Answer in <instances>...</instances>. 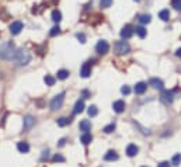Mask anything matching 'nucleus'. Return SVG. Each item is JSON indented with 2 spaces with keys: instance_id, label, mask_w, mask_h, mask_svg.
Returning <instances> with one entry per match:
<instances>
[{
  "instance_id": "dca6fc26",
  "label": "nucleus",
  "mask_w": 181,
  "mask_h": 167,
  "mask_svg": "<svg viewBox=\"0 0 181 167\" xmlns=\"http://www.w3.org/2000/svg\"><path fill=\"white\" fill-rule=\"evenodd\" d=\"M80 131H83V132H89L91 129V122L89 120H83V121H80Z\"/></svg>"
},
{
  "instance_id": "f03ea898",
  "label": "nucleus",
  "mask_w": 181,
  "mask_h": 167,
  "mask_svg": "<svg viewBox=\"0 0 181 167\" xmlns=\"http://www.w3.org/2000/svg\"><path fill=\"white\" fill-rule=\"evenodd\" d=\"M13 61L16 62V65L17 66H26V65H28L30 61H31V55H30V52L27 51V49L20 48V49L16 51Z\"/></svg>"
},
{
  "instance_id": "4c0bfd02",
  "label": "nucleus",
  "mask_w": 181,
  "mask_h": 167,
  "mask_svg": "<svg viewBox=\"0 0 181 167\" xmlns=\"http://www.w3.org/2000/svg\"><path fill=\"white\" fill-rule=\"evenodd\" d=\"M48 155H49V150H45V152H44V155H42V160L45 159V157H48Z\"/></svg>"
},
{
  "instance_id": "bb28decb",
  "label": "nucleus",
  "mask_w": 181,
  "mask_h": 167,
  "mask_svg": "<svg viewBox=\"0 0 181 167\" xmlns=\"http://www.w3.org/2000/svg\"><path fill=\"white\" fill-rule=\"evenodd\" d=\"M87 114H89V117H96L98 114V110L96 106H90L89 107V110H87Z\"/></svg>"
},
{
  "instance_id": "ddd939ff",
  "label": "nucleus",
  "mask_w": 181,
  "mask_h": 167,
  "mask_svg": "<svg viewBox=\"0 0 181 167\" xmlns=\"http://www.w3.org/2000/svg\"><path fill=\"white\" fill-rule=\"evenodd\" d=\"M138 152H139V148H138L136 145H134V143L128 145V148H127V155H128L129 157L136 156V155H138Z\"/></svg>"
},
{
  "instance_id": "393cba45",
  "label": "nucleus",
  "mask_w": 181,
  "mask_h": 167,
  "mask_svg": "<svg viewBox=\"0 0 181 167\" xmlns=\"http://www.w3.org/2000/svg\"><path fill=\"white\" fill-rule=\"evenodd\" d=\"M52 20H54L55 23H59L62 20V13L59 10H54L52 11Z\"/></svg>"
},
{
  "instance_id": "c85d7f7f",
  "label": "nucleus",
  "mask_w": 181,
  "mask_h": 167,
  "mask_svg": "<svg viewBox=\"0 0 181 167\" xmlns=\"http://www.w3.org/2000/svg\"><path fill=\"white\" fill-rule=\"evenodd\" d=\"M111 4H112V0H100V6H101L103 9L111 7Z\"/></svg>"
},
{
  "instance_id": "5701e85b",
  "label": "nucleus",
  "mask_w": 181,
  "mask_h": 167,
  "mask_svg": "<svg viewBox=\"0 0 181 167\" xmlns=\"http://www.w3.org/2000/svg\"><path fill=\"white\" fill-rule=\"evenodd\" d=\"M44 82H45L47 86H54L55 82H56V79H55L54 76H51V75H47V76L44 77Z\"/></svg>"
},
{
  "instance_id": "2f4dec72",
  "label": "nucleus",
  "mask_w": 181,
  "mask_h": 167,
  "mask_svg": "<svg viewBox=\"0 0 181 167\" xmlns=\"http://www.w3.org/2000/svg\"><path fill=\"white\" fill-rule=\"evenodd\" d=\"M171 6L176 10H181V0H171Z\"/></svg>"
},
{
  "instance_id": "f257e3e1",
  "label": "nucleus",
  "mask_w": 181,
  "mask_h": 167,
  "mask_svg": "<svg viewBox=\"0 0 181 167\" xmlns=\"http://www.w3.org/2000/svg\"><path fill=\"white\" fill-rule=\"evenodd\" d=\"M16 45L13 41H6L0 45V59L3 61H13L16 54Z\"/></svg>"
},
{
  "instance_id": "a878e982",
  "label": "nucleus",
  "mask_w": 181,
  "mask_h": 167,
  "mask_svg": "<svg viewBox=\"0 0 181 167\" xmlns=\"http://www.w3.org/2000/svg\"><path fill=\"white\" fill-rule=\"evenodd\" d=\"M139 21H141L142 24H149V23L152 21V17H150V14H142L141 17H139Z\"/></svg>"
},
{
  "instance_id": "b1692460",
  "label": "nucleus",
  "mask_w": 181,
  "mask_h": 167,
  "mask_svg": "<svg viewBox=\"0 0 181 167\" xmlns=\"http://www.w3.org/2000/svg\"><path fill=\"white\" fill-rule=\"evenodd\" d=\"M56 75H58V79L59 80H65V79H68V77H69V72H68V70H65V69H61L58 73H56Z\"/></svg>"
},
{
  "instance_id": "473e14b6",
  "label": "nucleus",
  "mask_w": 181,
  "mask_h": 167,
  "mask_svg": "<svg viewBox=\"0 0 181 167\" xmlns=\"http://www.w3.org/2000/svg\"><path fill=\"white\" fill-rule=\"evenodd\" d=\"M76 38L79 40L80 44H84V42H86V35H84V34H82V33L76 34Z\"/></svg>"
},
{
  "instance_id": "412c9836",
  "label": "nucleus",
  "mask_w": 181,
  "mask_h": 167,
  "mask_svg": "<svg viewBox=\"0 0 181 167\" xmlns=\"http://www.w3.org/2000/svg\"><path fill=\"white\" fill-rule=\"evenodd\" d=\"M70 122H72V118H66V117H62V118H59V120L56 121V124H58L59 127H66V125H69Z\"/></svg>"
},
{
  "instance_id": "423d86ee",
  "label": "nucleus",
  "mask_w": 181,
  "mask_h": 167,
  "mask_svg": "<svg viewBox=\"0 0 181 167\" xmlns=\"http://www.w3.org/2000/svg\"><path fill=\"white\" fill-rule=\"evenodd\" d=\"M96 49H97L98 54L105 55L107 52L110 51V45H108V42H107V41L101 40V41H98V42H97V45H96Z\"/></svg>"
},
{
  "instance_id": "2eb2a0df",
  "label": "nucleus",
  "mask_w": 181,
  "mask_h": 167,
  "mask_svg": "<svg viewBox=\"0 0 181 167\" xmlns=\"http://www.w3.org/2000/svg\"><path fill=\"white\" fill-rule=\"evenodd\" d=\"M118 159V153L115 152V150H108V152L104 155V160H107V162H114V160Z\"/></svg>"
},
{
  "instance_id": "a211bd4d",
  "label": "nucleus",
  "mask_w": 181,
  "mask_h": 167,
  "mask_svg": "<svg viewBox=\"0 0 181 167\" xmlns=\"http://www.w3.org/2000/svg\"><path fill=\"white\" fill-rule=\"evenodd\" d=\"M84 110V101L83 100H79V101L75 104V108H73V114H80L83 113Z\"/></svg>"
},
{
  "instance_id": "39448f33",
  "label": "nucleus",
  "mask_w": 181,
  "mask_h": 167,
  "mask_svg": "<svg viewBox=\"0 0 181 167\" xmlns=\"http://www.w3.org/2000/svg\"><path fill=\"white\" fill-rule=\"evenodd\" d=\"M160 101L166 104V106H170L171 103L174 101V91L171 90H163L162 94H160Z\"/></svg>"
},
{
  "instance_id": "0eeeda50",
  "label": "nucleus",
  "mask_w": 181,
  "mask_h": 167,
  "mask_svg": "<svg viewBox=\"0 0 181 167\" xmlns=\"http://www.w3.org/2000/svg\"><path fill=\"white\" fill-rule=\"evenodd\" d=\"M23 23L21 21H13L11 23V26H10V33L13 34V35H17V34L21 33V30H23Z\"/></svg>"
},
{
  "instance_id": "72a5a7b5",
  "label": "nucleus",
  "mask_w": 181,
  "mask_h": 167,
  "mask_svg": "<svg viewBox=\"0 0 181 167\" xmlns=\"http://www.w3.org/2000/svg\"><path fill=\"white\" fill-rule=\"evenodd\" d=\"M121 93H122V94H125V96H128L131 93V89L128 87V86H122V87H121Z\"/></svg>"
},
{
  "instance_id": "9b49d317",
  "label": "nucleus",
  "mask_w": 181,
  "mask_h": 167,
  "mask_svg": "<svg viewBox=\"0 0 181 167\" xmlns=\"http://www.w3.org/2000/svg\"><path fill=\"white\" fill-rule=\"evenodd\" d=\"M91 75V69H90V63H84L82 66V69H80V76L83 77V79H87V77Z\"/></svg>"
},
{
  "instance_id": "f3484780",
  "label": "nucleus",
  "mask_w": 181,
  "mask_h": 167,
  "mask_svg": "<svg viewBox=\"0 0 181 167\" xmlns=\"http://www.w3.org/2000/svg\"><path fill=\"white\" fill-rule=\"evenodd\" d=\"M17 149H18V152H21V153H28L30 152V145L27 143V142L21 141V142H18L17 143Z\"/></svg>"
},
{
  "instance_id": "c756f323",
  "label": "nucleus",
  "mask_w": 181,
  "mask_h": 167,
  "mask_svg": "<svg viewBox=\"0 0 181 167\" xmlns=\"http://www.w3.org/2000/svg\"><path fill=\"white\" fill-rule=\"evenodd\" d=\"M58 34H61V28H59V26H55L54 28H51V31H49V35L51 37H56Z\"/></svg>"
},
{
  "instance_id": "a19ab883",
  "label": "nucleus",
  "mask_w": 181,
  "mask_h": 167,
  "mask_svg": "<svg viewBox=\"0 0 181 167\" xmlns=\"http://www.w3.org/2000/svg\"><path fill=\"white\" fill-rule=\"evenodd\" d=\"M136 2H139V0H136Z\"/></svg>"
},
{
  "instance_id": "6e6552de",
  "label": "nucleus",
  "mask_w": 181,
  "mask_h": 167,
  "mask_svg": "<svg viewBox=\"0 0 181 167\" xmlns=\"http://www.w3.org/2000/svg\"><path fill=\"white\" fill-rule=\"evenodd\" d=\"M135 33V28L132 26H125L122 30H121V37H122L124 40H128L132 37V34Z\"/></svg>"
},
{
  "instance_id": "aec40b11",
  "label": "nucleus",
  "mask_w": 181,
  "mask_h": 167,
  "mask_svg": "<svg viewBox=\"0 0 181 167\" xmlns=\"http://www.w3.org/2000/svg\"><path fill=\"white\" fill-rule=\"evenodd\" d=\"M159 18H162L163 21H169V20H170V11L167 10V9L159 11Z\"/></svg>"
},
{
  "instance_id": "f8f14e48",
  "label": "nucleus",
  "mask_w": 181,
  "mask_h": 167,
  "mask_svg": "<svg viewBox=\"0 0 181 167\" xmlns=\"http://www.w3.org/2000/svg\"><path fill=\"white\" fill-rule=\"evenodd\" d=\"M112 108H114V111L118 114L124 113V110H125V103L122 101V100H118V101H115L114 104H112Z\"/></svg>"
},
{
  "instance_id": "ea45409f",
  "label": "nucleus",
  "mask_w": 181,
  "mask_h": 167,
  "mask_svg": "<svg viewBox=\"0 0 181 167\" xmlns=\"http://www.w3.org/2000/svg\"><path fill=\"white\" fill-rule=\"evenodd\" d=\"M52 2H58V0H52Z\"/></svg>"
},
{
  "instance_id": "58836bf2",
  "label": "nucleus",
  "mask_w": 181,
  "mask_h": 167,
  "mask_svg": "<svg viewBox=\"0 0 181 167\" xmlns=\"http://www.w3.org/2000/svg\"><path fill=\"white\" fill-rule=\"evenodd\" d=\"M176 55H177L178 58H181V48H178V49H177V52H176Z\"/></svg>"
},
{
  "instance_id": "7ed1b4c3",
  "label": "nucleus",
  "mask_w": 181,
  "mask_h": 167,
  "mask_svg": "<svg viewBox=\"0 0 181 167\" xmlns=\"http://www.w3.org/2000/svg\"><path fill=\"white\" fill-rule=\"evenodd\" d=\"M114 51L117 55H125L131 51V47L127 41H118L114 44Z\"/></svg>"
},
{
  "instance_id": "6ab92c4d",
  "label": "nucleus",
  "mask_w": 181,
  "mask_h": 167,
  "mask_svg": "<svg viewBox=\"0 0 181 167\" xmlns=\"http://www.w3.org/2000/svg\"><path fill=\"white\" fill-rule=\"evenodd\" d=\"M80 141H82V143L83 145H89L91 141H93V136H91L89 132H84L83 135H82V138H80Z\"/></svg>"
},
{
  "instance_id": "e433bc0d",
  "label": "nucleus",
  "mask_w": 181,
  "mask_h": 167,
  "mask_svg": "<svg viewBox=\"0 0 181 167\" xmlns=\"http://www.w3.org/2000/svg\"><path fill=\"white\" fill-rule=\"evenodd\" d=\"M65 143H66V139L63 138V139H61V141H59L58 146H59V148H62V146H65Z\"/></svg>"
},
{
  "instance_id": "cd10ccee",
  "label": "nucleus",
  "mask_w": 181,
  "mask_h": 167,
  "mask_svg": "<svg viewBox=\"0 0 181 167\" xmlns=\"http://www.w3.org/2000/svg\"><path fill=\"white\" fill-rule=\"evenodd\" d=\"M180 163H181V153H177V155H174L173 156L171 164H173V166H178Z\"/></svg>"
},
{
  "instance_id": "4468645a",
  "label": "nucleus",
  "mask_w": 181,
  "mask_h": 167,
  "mask_svg": "<svg viewBox=\"0 0 181 167\" xmlns=\"http://www.w3.org/2000/svg\"><path fill=\"white\" fill-rule=\"evenodd\" d=\"M146 89H148V84H146L145 82H139V83L135 86L134 90H135L136 94H143V93L146 91Z\"/></svg>"
},
{
  "instance_id": "20e7f679",
  "label": "nucleus",
  "mask_w": 181,
  "mask_h": 167,
  "mask_svg": "<svg viewBox=\"0 0 181 167\" xmlns=\"http://www.w3.org/2000/svg\"><path fill=\"white\" fill-rule=\"evenodd\" d=\"M63 101H65V93H61V94L55 96L54 98H52L51 101V110L52 111H56V110H59L62 106H63Z\"/></svg>"
},
{
  "instance_id": "7c9ffc66",
  "label": "nucleus",
  "mask_w": 181,
  "mask_h": 167,
  "mask_svg": "<svg viewBox=\"0 0 181 167\" xmlns=\"http://www.w3.org/2000/svg\"><path fill=\"white\" fill-rule=\"evenodd\" d=\"M114 129H115V124H110V125H107L103 131H104V134H111Z\"/></svg>"
},
{
  "instance_id": "1a4fd4ad",
  "label": "nucleus",
  "mask_w": 181,
  "mask_h": 167,
  "mask_svg": "<svg viewBox=\"0 0 181 167\" xmlns=\"http://www.w3.org/2000/svg\"><path fill=\"white\" fill-rule=\"evenodd\" d=\"M149 86H152V87L156 89V90H163V87H164L163 82H162L160 79H156V77L149 80Z\"/></svg>"
},
{
  "instance_id": "f704fd0d",
  "label": "nucleus",
  "mask_w": 181,
  "mask_h": 167,
  "mask_svg": "<svg viewBox=\"0 0 181 167\" xmlns=\"http://www.w3.org/2000/svg\"><path fill=\"white\" fill-rule=\"evenodd\" d=\"M54 162H65V157L62 155H55L54 156Z\"/></svg>"
},
{
  "instance_id": "c9c22d12",
  "label": "nucleus",
  "mask_w": 181,
  "mask_h": 167,
  "mask_svg": "<svg viewBox=\"0 0 181 167\" xmlns=\"http://www.w3.org/2000/svg\"><path fill=\"white\" fill-rule=\"evenodd\" d=\"M157 167H170V163H169V162H163V163H160Z\"/></svg>"
},
{
  "instance_id": "9d476101",
  "label": "nucleus",
  "mask_w": 181,
  "mask_h": 167,
  "mask_svg": "<svg viewBox=\"0 0 181 167\" xmlns=\"http://www.w3.org/2000/svg\"><path fill=\"white\" fill-rule=\"evenodd\" d=\"M34 124H35V120H34L33 115L24 117V131H30L34 127Z\"/></svg>"
},
{
  "instance_id": "4be33fe9",
  "label": "nucleus",
  "mask_w": 181,
  "mask_h": 167,
  "mask_svg": "<svg viewBox=\"0 0 181 167\" xmlns=\"http://www.w3.org/2000/svg\"><path fill=\"white\" fill-rule=\"evenodd\" d=\"M135 33H136V35H138L139 38H145L148 31H146L143 27H136V28H135Z\"/></svg>"
}]
</instances>
